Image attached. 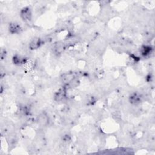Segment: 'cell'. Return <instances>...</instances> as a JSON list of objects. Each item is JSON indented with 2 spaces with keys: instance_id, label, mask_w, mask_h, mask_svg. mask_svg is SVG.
Here are the masks:
<instances>
[{
  "instance_id": "1",
  "label": "cell",
  "mask_w": 155,
  "mask_h": 155,
  "mask_svg": "<svg viewBox=\"0 0 155 155\" xmlns=\"http://www.w3.org/2000/svg\"><path fill=\"white\" fill-rule=\"evenodd\" d=\"M20 16L22 20L25 22H29L32 19V12L29 7H25L20 12Z\"/></svg>"
},
{
  "instance_id": "2",
  "label": "cell",
  "mask_w": 155,
  "mask_h": 155,
  "mask_svg": "<svg viewBox=\"0 0 155 155\" xmlns=\"http://www.w3.org/2000/svg\"><path fill=\"white\" fill-rule=\"evenodd\" d=\"M37 121L41 126H46L49 122V118L45 112H42L38 115Z\"/></svg>"
},
{
  "instance_id": "3",
  "label": "cell",
  "mask_w": 155,
  "mask_h": 155,
  "mask_svg": "<svg viewBox=\"0 0 155 155\" xmlns=\"http://www.w3.org/2000/svg\"><path fill=\"white\" fill-rule=\"evenodd\" d=\"M43 44V41L40 38H35L30 42L29 47L31 50H36L40 48Z\"/></svg>"
},
{
  "instance_id": "4",
  "label": "cell",
  "mask_w": 155,
  "mask_h": 155,
  "mask_svg": "<svg viewBox=\"0 0 155 155\" xmlns=\"http://www.w3.org/2000/svg\"><path fill=\"white\" fill-rule=\"evenodd\" d=\"M9 32L12 34H17L20 32L21 30V26L16 22H12L9 26Z\"/></svg>"
},
{
  "instance_id": "5",
  "label": "cell",
  "mask_w": 155,
  "mask_h": 155,
  "mask_svg": "<svg viewBox=\"0 0 155 155\" xmlns=\"http://www.w3.org/2000/svg\"><path fill=\"white\" fill-rule=\"evenodd\" d=\"M141 98L140 95L138 94H133L130 96V102L132 104L137 105L140 103Z\"/></svg>"
},
{
  "instance_id": "6",
  "label": "cell",
  "mask_w": 155,
  "mask_h": 155,
  "mask_svg": "<svg viewBox=\"0 0 155 155\" xmlns=\"http://www.w3.org/2000/svg\"><path fill=\"white\" fill-rule=\"evenodd\" d=\"M13 61L14 64H18V65H21V64H24L25 63H27V60L24 57H22L21 56H15L13 58Z\"/></svg>"
},
{
  "instance_id": "7",
  "label": "cell",
  "mask_w": 155,
  "mask_h": 155,
  "mask_svg": "<svg viewBox=\"0 0 155 155\" xmlns=\"http://www.w3.org/2000/svg\"><path fill=\"white\" fill-rule=\"evenodd\" d=\"M66 95V92L64 89H60L55 95V100H57V101H60L63 100L65 97Z\"/></svg>"
},
{
  "instance_id": "8",
  "label": "cell",
  "mask_w": 155,
  "mask_h": 155,
  "mask_svg": "<svg viewBox=\"0 0 155 155\" xmlns=\"http://www.w3.org/2000/svg\"><path fill=\"white\" fill-rule=\"evenodd\" d=\"M53 49H54V51H55V53H61L63 51V50L64 49V44L63 43H59L55 45Z\"/></svg>"
},
{
  "instance_id": "9",
  "label": "cell",
  "mask_w": 155,
  "mask_h": 155,
  "mask_svg": "<svg viewBox=\"0 0 155 155\" xmlns=\"http://www.w3.org/2000/svg\"><path fill=\"white\" fill-rule=\"evenodd\" d=\"M152 49L149 46H144V47L142 48L141 52L143 55H149L150 53H151Z\"/></svg>"
}]
</instances>
